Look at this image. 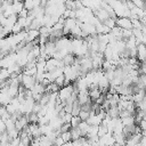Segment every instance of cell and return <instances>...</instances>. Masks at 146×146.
<instances>
[{
	"instance_id": "3957f363",
	"label": "cell",
	"mask_w": 146,
	"mask_h": 146,
	"mask_svg": "<svg viewBox=\"0 0 146 146\" xmlns=\"http://www.w3.org/2000/svg\"><path fill=\"white\" fill-rule=\"evenodd\" d=\"M24 9V1H21V0H14L13 1V10H14V14H19L22 10Z\"/></svg>"
},
{
	"instance_id": "5b68a950",
	"label": "cell",
	"mask_w": 146,
	"mask_h": 146,
	"mask_svg": "<svg viewBox=\"0 0 146 146\" xmlns=\"http://www.w3.org/2000/svg\"><path fill=\"white\" fill-rule=\"evenodd\" d=\"M75 60V55L72 52H68L67 55H65V57L63 58V62L65 65H72Z\"/></svg>"
},
{
	"instance_id": "4fadbf2b",
	"label": "cell",
	"mask_w": 146,
	"mask_h": 146,
	"mask_svg": "<svg viewBox=\"0 0 146 146\" xmlns=\"http://www.w3.org/2000/svg\"><path fill=\"white\" fill-rule=\"evenodd\" d=\"M141 135H143L144 137H146V130H143V131H141Z\"/></svg>"
},
{
	"instance_id": "8fae6325",
	"label": "cell",
	"mask_w": 146,
	"mask_h": 146,
	"mask_svg": "<svg viewBox=\"0 0 146 146\" xmlns=\"http://www.w3.org/2000/svg\"><path fill=\"white\" fill-rule=\"evenodd\" d=\"M139 127L141 128V131H143V130H146V120H145V119H143V120L140 121Z\"/></svg>"
},
{
	"instance_id": "ba28073f",
	"label": "cell",
	"mask_w": 146,
	"mask_h": 146,
	"mask_svg": "<svg viewBox=\"0 0 146 146\" xmlns=\"http://www.w3.org/2000/svg\"><path fill=\"white\" fill-rule=\"evenodd\" d=\"M65 80H66V78H65V74H62V75H59L58 78H56V80H55V82L62 88V87H64L65 86Z\"/></svg>"
},
{
	"instance_id": "7a4b0ae2",
	"label": "cell",
	"mask_w": 146,
	"mask_h": 146,
	"mask_svg": "<svg viewBox=\"0 0 146 146\" xmlns=\"http://www.w3.org/2000/svg\"><path fill=\"white\" fill-rule=\"evenodd\" d=\"M116 25L122 29H133L130 17H116Z\"/></svg>"
},
{
	"instance_id": "9c48e42d",
	"label": "cell",
	"mask_w": 146,
	"mask_h": 146,
	"mask_svg": "<svg viewBox=\"0 0 146 146\" xmlns=\"http://www.w3.org/2000/svg\"><path fill=\"white\" fill-rule=\"evenodd\" d=\"M79 116L81 117V120H88V117L90 116V111H84V110H81L80 111V114H79Z\"/></svg>"
},
{
	"instance_id": "8992f818",
	"label": "cell",
	"mask_w": 146,
	"mask_h": 146,
	"mask_svg": "<svg viewBox=\"0 0 146 146\" xmlns=\"http://www.w3.org/2000/svg\"><path fill=\"white\" fill-rule=\"evenodd\" d=\"M71 135H72V140H75V139H79L80 137H82V133L78 127L71 129Z\"/></svg>"
},
{
	"instance_id": "277c9868",
	"label": "cell",
	"mask_w": 146,
	"mask_h": 146,
	"mask_svg": "<svg viewBox=\"0 0 146 146\" xmlns=\"http://www.w3.org/2000/svg\"><path fill=\"white\" fill-rule=\"evenodd\" d=\"M59 89H60V87H59L55 81H52V82H50L48 86H46V91L49 92V94H51V92H58Z\"/></svg>"
},
{
	"instance_id": "6da1fadb",
	"label": "cell",
	"mask_w": 146,
	"mask_h": 146,
	"mask_svg": "<svg viewBox=\"0 0 146 146\" xmlns=\"http://www.w3.org/2000/svg\"><path fill=\"white\" fill-rule=\"evenodd\" d=\"M73 91H74V84H73V83H71V84H68V86H64V87H62V88L59 89V91H58V97H59V99H60L64 104H66V99L73 94Z\"/></svg>"
},
{
	"instance_id": "30bf717a",
	"label": "cell",
	"mask_w": 146,
	"mask_h": 146,
	"mask_svg": "<svg viewBox=\"0 0 146 146\" xmlns=\"http://www.w3.org/2000/svg\"><path fill=\"white\" fill-rule=\"evenodd\" d=\"M24 8L29 9V10H32L34 8V2L33 0H24Z\"/></svg>"
},
{
	"instance_id": "7c38bea8",
	"label": "cell",
	"mask_w": 146,
	"mask_h": 146,
	"mask_svg": "<svg viewBox=\"0 0 146 146\" xmlns=\"http://www.w3.org/2000/svg\"><path fill=\"white\" fill-rule=\"evenodd\" d=\"M139 145H146V137H141V139H140V141H139Z\"/></svg>"
},
{
	"instance_id": "52a82bcc",
	"label": "cell",
	"mask_w": 146,
	"mask_h": 146,
	"mask_svg": "<svg viewBox=\"0 0 146 146\" xmlns=\"http://www.w3.org/2000/svg\"><path fill=\"white\" fill-rule=\"evenodd\" d=\"M122 123H123L124 125L133 124V123H135V115H129V116L122 117Z\"/></svg>"
}]
</instances>
